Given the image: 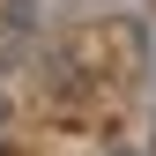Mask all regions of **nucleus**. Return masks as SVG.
Returning a JSON list of instances; mask_svg holds the SVG:
<instances>
[{
  "instance_id": "f257e3e1",
  "label": "nucleus",
  "mask_w": 156,
  "mask_h": 156,
  "mask_svg": "<svg viewBox=\"0 0 156 156\" xmlns=\"http://www.w3.org/2000/svg\"><path fill=\"white\" fill-rule=\"evenodd\" d=\"M0 156H8V149H0Z\"/></svg>"
}]
</instances>
